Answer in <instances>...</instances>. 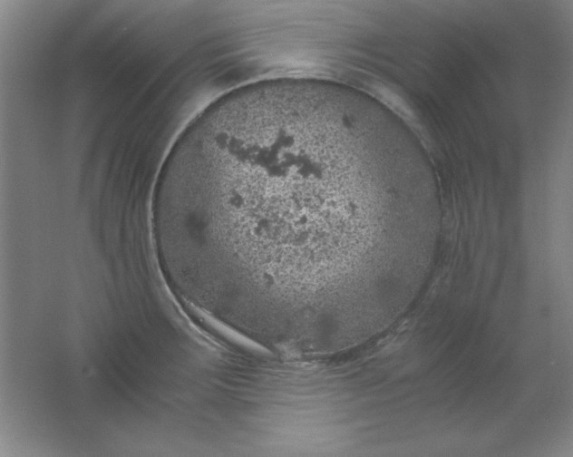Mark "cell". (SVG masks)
<instances>
[{
  "mask_svg": "<svg viewBox=\"0 0 573 457\" xmlns=\"http://www.w3.org/2000/svg\"><path fill=\"white\" fill-rule=\"evenodd\" d=\"M367 105L338 83L280 79L210 106L160 174L161 265L212 311L279 333L360 314L375 258L418 229L380 176Z\"/></svg>",
  "mask_w": 573,
  "mask_h": 457,
  "instance_id": "1",
  "label": "cell"
}]
</instances>
